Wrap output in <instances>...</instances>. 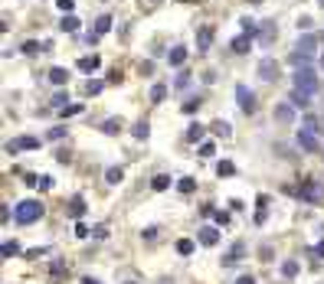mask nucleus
Here are the masks:
<instances>
[{
    "label": "nucleus",
    "instance_id": "1",
    "mask_svg": "<svg viewBox=\"0 0 324 284\" xmlns=\"http://www.w3.org/2000/svg\"><path fill=\"white\" fill-rule=\"evenodd\" d=\"M318 134H321V124H318V118H305V124H301V131H298V147L305 150V154H318V150H321Z\"/></svg>",
    "mask_w": 324,
    "mask_h": 284
},
{
    "label": "nucleus",
    "instance_id": "2",
    "mask_svg": "<svg viewBox=\"0 0 324 284\" xmlns=\"http://www.w3.org/2000/svg\"><path fill=\"white\" fill-rule=\"evenodd\" d=\"M315 53H318V40L311 36V33H305L298 43H295V49H292V56H288V62H295L301 69V65H308L311 59H315Z\"/></svg>",
    "mask_w": 324,
    "mask_h": 284
},
{
    "label": "nucleus",
    "instance_id": "3",
    "mask_svg": "<svg viewBox=\"0 0 324 284\" xmlns=\"http://www.w3.org/2000/svg\"><path fill=\"white\" fill-rule=\"evenodd\" d=\"M40 216H43V203L40 199H23V203H16V209H13L16 226H30V222H36Z\"/></svg>",
    "mask_w": 324,
    "mask_h": 284
},
{
    "label": "nucleus",
    "instance_id": "4",
    "mask_svg": "<svg viewBox=\"0 0 324 284\" xmlns=\"http://www.w3.org/2000/svg\"><path fill=\"white\" fill-rule=\"evenodd\" d=\"M298 199L301 203H311V206H321L324 203V183L321 180H301L298 183Z\"/></svg>",
    "mask_w": 324,
    "mask_h": 284
},
{
    "label": "nucleus",
    "instance_id": "5",
    "mask_svg": "<svg viewBox=\"0 0 324 284\" xmlns=\"http://www.w3.org/2000/svg\"><path fill=\"white\" fill-rule=\"evenodd\" d=\"M292 82H295V88H301V92H308V95L318 92V72L311 69V65H301V69H295Z\"/></svg>",
    "mask_w": 324,
    "mask_h": 284
},
{
    "label": "nucleus",
    "instance_id": "6",
    "mask_svg": "<svg viewBox=\"0 0 324 284\" xmlns=\"http://www.w3.org/2000/svg\"><path fill=\"white\" fill-rule=\"evenodd\" d=\"M3 150H7V154H23V150H40V137H33V134H20V137H10V141L3 144Z\"/></svg>",
    "mask_w": 324,
    "mask_h": 284
},
{
    "label": "nucleus",
    "instance_id": "7",
    "mask_svg": "<svg viewBox=\"0 0 324 284\" xmlns=\"http://www.w3.org/2000/svg\"><path fill=\"white\" fill-rule=\"evenodd\" d=\"M236 102H239V111H245V114H255V108H259V102H255V95L249 92V88L239 82L236 85Z\"/></svg>",
    "mask_w": 324,
    "mask_h": 284
},
{
    "label": "nucleus",
    "instance_id": "8",
    "mask_svg": "<svg viewBox=\"0 0 324 284\" xmlns=\"http://www.w3.org/2000/svg\"><path fill=\"white\" fill-rule=\"evenodd\" d=\"M243 258H245V242L239 238V242H233V245H230V252L223 255V265L230 268V265H239Z\"/></svg>",
    "mask_w": 324,
    "mask_h": 284
},
{
    "label": "nucleus",
    "instance_id": "9",
    "mask_svg": "<svg viewBox=\"0 0 324 284\" xmlns=\"http://www.w3.org/2000/svg\"><path fill=\"white\" fill-rule=\"evenodd\" d=\"M259 79H265V82L278 79V62L272 59V56H265V59L259 62Z\"/></svg>",
    "mask_w": 324,
    "mask_h": 284
},
{
    "label": "nucleus",
    "instance_id": "10",
    "mask_svg": "<svg viewBox=\"0 0 324 284\" xmlns=\"http://www.w3.org/2000/svg\"><path fill=\"white\" fill-rule=\"evenodd\" d=\"M197 242L206 245V248H213V245L220 242V229H216V226H203V229L197 232Z\"/></svg>",
    "mask_w": 324,
    "mask_h": 284
},
{
    "label": "nucleus",
    "instance_id": "11",
    "mask_svg": "<svg viewBox=\"0 0 324 284\" xmlns=\"http://www.w3.org/2000/svg\"><path fill=\"white\" fill-rule=\"evenodd\" d=\"M278 36V26H275V20H265V23L259 26V46H269L272 40Z\"/></svg>",
    "mask_w": 324,
    "mask_h": 284
},
{
    "label": "nucleus",
    "instance_id": "12",
    "mask_svg": "<svg viewBox=\"0 0 324 284\" xmlns=\"http://www.w3.org/2000/svg\"><path fill=\"white\" fill-rule=\"evenodd\" d=\"M66 216H69V219H82V216H85V199H82V196H72L69 206H66Z\"/></svg>",
    "mask_w": 324,
    "mask_h": 284
},
{
    "label": "nucleus",
    "instance_id": "13",
    "mask_svg": "<svg viewBox=\"0 0 324 284\" xmlns=\"http://www.w3.org/2000/svg\"><path fill=\"white\" fill-rule=\"evenodd\" d=\"M210 43H213V26H200V30H197V49H200V53H206Z\"/></svg>",
    "mask_w": 324,
    "mask_h": 284
},
{
    "label": "nucleus",
    "instance_id": "14",
    "mask_svg": "<svg viewBox=\"0 0 324 284\" xmlns=\"http://www.w3.org/2000/svg\"><path fill=\"white\" fill-rule=\"evenodd\" d=\"M249 49H252V36H249V33H243V36H236V40H233V53L245 56Z\"/></svg>",
    "mask_w": 324,
    "mask_h": 284
},
{
    "label": "nucleus",
    "instance_id": "15",
    "mask_svg": "<svg viewBox=\"0 0 324 284\" xmlns=\"http://www.w3.org/2000/svg\"><path fill=\"white\" fill-rule=\"evenodd\" d=\"M288 98H292L295 108H308V105H311V95L301 92V88H292V95H288Z\"/></svg>",
    "mask_w": 324,
    "mask_h": 284
},
{
    "label": "nucleus",
    "instance_id": "16",
    "mask_svg": "<svg viewBox=\"0 0 324 284\" xmlns=\"http://www.w3.org/2000/svg\"><path fill=\"white\" fill-rule=\"evenodd\" d=\"M167 62L170 65H183L187 62V46H174L170 53H167Z\"/></svg>",
    "mask_w": 324,
    "mask_h": 284
},
{
    "label": "nucleus",
    "instance_id": "17",
    "mask_svg": "<svg viewBox=\"0 0 324 284\" xmlns=\"http://www.w3.org/2000/svg\"><path fill=\"white\" fill-rule=\"evenodd\" d=\"M98 131H102V134H121V118H105L102 124H98Z\"/></svg>",
    "mask_w": 324,
    "mask_h": 284
},
{
    "label": "nucleus",
    "instance_id": "18",
    "mask_svg": "<svg viewBox=\"0 0 324 284\" xmlns=\"http://www.w3.org/2000/svg\"><path fill=\"white\" fill-rule=\"evenodd\" d=\"M76 65H79V69L82 72H95V69H98V65H102V59H98V56H82V59H79V62H76Z\"/></svg>",
    "mask_w": 324,
    "mask_h": 284
},
{
    "label": "nucleus",
    "instance_id": "19",
    "mask_svg": "<svg viewBox=\"0 0 324 284\" xmlns=\"http://www.w3.org/2000/svg\"><path fill=\"white\" fill-rule=\"evenodd\" d=\"M49 82H53V85H66V82H69V72H66L63 65H56V69H49Z\"/></svg>",
    "mask_w": 324,
    "mask_h": 284
},
{
    "label": "nucleus",
    "instance_id": "20",
    "mask_svg": "<svg viewBox=\"0 0 324 284\" xmlns=\"http://www.w3.org/2000/svg\"><path fill=\"white\" fill-rule=\"evenodd\" d=\"M275 118L288 124V121L295 118V105H275Z\"/></svg>",
    "mask_w": 324,
    "mask_h": 284
},
{
    "label": "nucleus",
    "instance_id": "21",
    "mask_svg": "<svg viewBox=\"0 0 324 284\" xmlns=\"http://www.w3.org/2000/svg\"><path fill=\"white\" fill-rule=\"evenodd\" d=\"M59 30H63V33H76V30H79V20H76L72 13H66L63 20H59Z\"/></svg>",
    "mask_w": 324,
    "mask_h": 284
},
{
    "label": "nucleus",
    "instance_id": "22",
    "mask_svg": "<svg viewBox=\"0 0 324 284\" xmlns=\"http://www.w3.org/2000/svg\"><path fill=\"white\" fill-rule=\"evenodd\" d=\"M105 180H108L111 186H115V183H121V180H125V170H121V167H108V170H105Z\"/></svg>",
    "mask_w": 324,
    "mask_h": 284
},
{
    "label": "nucleus",
    "instance_id": "23",
    "mask_svg": "<svg viewBox=\"0 0 324 284\" xmlns=\"http://www.w3.org/2000/svg\"><path fill=\"white\" fill-rule=\"evenodd\" d=\"M233 173H236L233 160H220V164H216V176H233Z\"/></svg>",
    "mask_w": 324,
    "mask_h": 284
},
{
    "label": "nucleus",
    "instance_id": "24",
    "mask_svg": "<svg viewBox=\"0 0 324 284\" xmlns=\"http://www.w3.org/2000/svg\"><path fill=\"white\" fill-rule=\"evenodd\" d=\"M108 30H111V16L105 13V16H98V20H95V33H98V36H105Z\"/></svg>",
    "mask_w": 324,
    "mask_h": 284
},
{
    "label": "nucleus",
    "instance_id": "25",
    "mask_svg": "<svg viewBox=\"0 0 324 284\" xmlns=\"http://www.w3.org/2000/svg\"><path fill=\"white\" fill-rule=\"evenodd\" d=\"M164 98H167V85H161V82H158V85L151 88V102H154V105H161Z\"/></svg>",
    "mask_w": 324,
    "mask_h": 284
},
{
    "label": "nucleus",
    "instance_id": "26",
    "mask_svg": "<svg viewBox=\"0 0 324 284\" xmlns=\"http://www.w3.org/2000/svg\"><path fill=\"white\" fill-rule=\"evenodd\" d=\"M151 186L158 189V193H164V189L170 186V176H167V173H158V176H154V180H151Z\"/></svg>",
    "mask_w": 324,
    "mask_h": 284
},
{
    "label": "nucleus",
    "instance_id": "27",
    "mask_svg": "<svg viewBox=\"0 0 324 284\" xmlns=\"http://www.w3.org/2000/svg\"><path fill=\"white\" fill-rule=\"evenodd\" d=\"M49 275H53V278H56V281H59V278H63V275H66V261H63V258H56V261H53V265H49Z\"/></svg>",
    "mask_w": 324,
    "mask_h": 284
},
{
    "label": "nucleus",
    "instance_id": "28",
    "mask_svg": "<svg viewBox=\"0 0 324 284\" xmlns=\"http://www.w3.org/2000/svg\"><path fill=\"white\" fill-rule=\"evenodd\" d=\"M131 134H135L138 141H148V134H151V127H148V121H141V124H135V127H131Z\"/></svg>",
    "mask_w": 324,
    "mask_h": 284
},
{
    "label": "nucleus",
    "instance_id": "29",
    "mask_svg": "<svg viewBox=\"0 0 324 284\" xmlns=\"http://www.w3.org/2000/svg\"><path fill=\"white\" fill-rule=\"evenodd\" d=\"M193 248L197 245L190 242V238H177V255H193Z\"/></svg>",
    "mask_w": 324,
    "mask_h": 284
},
{
    "label": "nucleus",
    "instance_id": "30",
    "mask_svg": "<svg viewBox=\"0 0 324 284\" xmlns=\"http://www.w3.org/2000/svg\"><path fill=\"white\" fill-rule=\"evenodd\" d=\"M282 275H285V278H295V275H298V261H295V258L282 261Z\"/></svg>",
    "mask_w": 324,
    "mask_h": 284
},
{
    "label": "nucleus",
    "instance_id": "31",
    "mask_svg": "<svg viewBox=\"0 0 324 284\" xmlns=\"http://www.w3.org/2000/svg\"><path fill=\"white\" fill-rule=\"evenodd\" d=\"M213 134H216V137H230L233 127L226 124V121H213Z\"/></svg>",
    "mask_w": 324,
    "mask_h": 284
},
{
    "label": "nucleus",
    "instance_id": "32",
    "mask_svg": "<svg viewBox=\"0 0 324 284\" xmlns=\"http://www.w3.org/2000/svg\"><path fill=\"white\" fill-rule=\"evenodd\" d=\"M213 222H216V226H223V229H226V226H230V222H233V216L226 213V209H216V213H213Z\"/></svg>",
    "mask_w": 324,
    "mask_h": 284
},
{
    "label": "nucleus",
    "instance_id": "33",
    "mask_svg": "<svg viewBox=\"0 0 324 284\" xmlns=\"http://www.w3.org/2000/svg\"><path fill=\"white\" fill-rule=\"evenodd\" d=\"M177 189H180V193H193V189H197V180H193V176H183V180H177Z\"/></svg>",
    "mask_w": 324,
    "mask_h": 284
},
{
    "label": "nucleus",
    "instance_id": "34",
    "mask_svg": "<svg viewBox=\"0 0 324 284\" xmlns=\"http://www.w3.org/2000/svg\"><path fill=\"white\" fill-rule=\"evenodd\" d=\"M102 88H105L102 79H88V82H85V95H98Z\"/></svg>",
    "mask_w": 324,
    "mask_h": 284
},
{
    "label": "nucleus",
    "instance_id": "35",
    "mask_svg": "<svg viewBox=\"0 0 324 284\" xmlns=\"http://www.w3.org/2000/svg\"><path fill=\"white\" fill-rule=\"evenodd\" d=\"M3 258H13V255H20V242H3Z\"/></svg>",
    "mask_w": 324,
    "mask_h": 284
},
{
    "label": "nucleus",
    "instance_id": "36",
    "mask_svg": "<svg viewBox=\"0 0 324 284\" xmlns=\"http://www.w3.org/2000/svg\"><path fill=\"white\" fill-rule=\"evenodd\" d=\"M40 49H46V43H36V40H26V43H23V53H26V56L40 53Z\"/></svg>",
    "mask_w": 324,
    "mask_h": 284
},
{
    "label": "nucleus",
    "instance_id": "37",
    "mask_svg": "<svg viewBox=\"0 0 324 284\" xmlns=\"http://www.w3.org/2000/svg\"><path fill=\"white\" fill-rule=\"evenodd\" d=\"M203 137V124H190L187 127V141H200Z\"/></svg>",
    "mask_w": 324,
    "mask_h": 284
},
{
    "label": "nucleus",
    "instance_id": "38",
    "mask_svg": "<svg viewBox=\"0 0 324 284\" xmlns=\"http://www.w3.org/2000/svg\"><path fill=\"white\" fill-rule=\"evenodd\" d=\"M180 111H183V114H193V111H200V98H187Z\"/></svg>",
    "mask_w": 324,
    "mask_h": 284
},
{
    "label": "nucleus",
    "instance_id": "39",
    "mask_svg": "<svg viewBox=\"0 0 324 284\" xmlns=\"http://www.w3.org/2000/svg\"><path fill=\"white\" fill-rule=\"evenodd\" d=\"M243 33L255 36V33H259V23H255V20H243Z\"/></svg>",
    "mask_w": 324,
    "mask_h": 284
},
{
    "label": "nucleus",
    "instance_id": "40",
    "mask_svg": "<svg viewBox=\"0 0 324 284\" xmlns=\"http://www.w3.org/2000/svg\"><path fill=\"white\" fill-rule=\"evenodd\" d=\"M63 134H66V127H63V124H56V127H49V134H46V137H49V141H59Z\"/></svg>",
    "mask_w": 324,
    "mask_h": 284
},
{
    "label": "nucleus",
    "instance_id": "41",
    "mask_svg": "<svg viewBox=\"0 0 324 284\" xmlns=\"http://www.w3.org/2000/svg\"><path fill=\"white\" fill-rule=\"evenodd\" d=\"M213 144H210V141H203V144H200V157H213Z\"/></svg>",
    "mask_w": 324,
    "mask_h": 284
},
{
    "label": "nucleus",
    "instance_id": "42",
    "mask_svg": "<svg viewBox=\"0 0 324 284\" xmlns=\"http://www.w3.org/2000/svg\"><path fill=\"white\" fill-rule=\"evenodd\" d=\"M63 114H66V118H72V114H82V105H66Z\"/></svg>",
    "mask_w": 324,
    "mask_h": 284
},
{
    "label": "nucleus",
    "instance_id": "43",
    "mask_svg": "<svg viewBox=\"0 0 324 284\" xmlns=\"http://www.w3.org/2000/svg\"><path fill=\"white\" fill-rule=\"evenodd\" d=\"M88 232H92V229H88L85 222H76V235H79V238H88Z\"/></svg>",
    "mask_w": 324,
    "mask_h": 284
},
{
    "label": "nucleus",
    "instance_id": "44",
    "mask_svg": "<svg viewBox=\"0 0 324 284\" xmlns=\"http://www.w3.org/2000/svg\"><path fill=\"white\" fill-rule=\"evenodd\" d=\"M56 160H59V164H69V160H72V154H69V150H56Z\"/></svg>",
    "mask_w": 324,
    "mask_h": 284
},
{
    "label": "nucleus",
    "instance_id": "45",
    "mask_svg": "<svg viewBox=\"0 0 324 284\" xmlns=\"http://www.w3.org/2000/svg\"><path fill=\"white\" fill-rule=\"evenodd\" d=\"M53 108H66V92L53 95Z\"/></svg>",
    "mask_w": 324,
    "mask_h": 284
},
{
    "label": "nucleus",
    "instance_id": "46",
    "mask_svg": "<svg viewBox=\"0 0 324 284\" xmlns=\"http://www.w3.org/2000/svg\"><path fill=\"white\" fill-rule=\"evenodd\" d=\"M56 3H59V10H63V13H72V7H76L72 0H56Z\"/></svg>",
    "mask_w": 324,
    "mask_h": 284
},
{
    "label": "nucleus",
    "instance_id": "47",
    "mask_svg": "<svg viewBox=\"0 0 324 284\" xmlns=\"http://www.w3.org/2000/svg\"><path fill=\"white\" fill-rule=\"evenodd\" d=\"M236 284H259V281H255L252 275H239V278H236Z\"/></svg>",
    "mask_w": 324,
    "mask_h": 284
},
{
    "label": "nucleus",
    "instance_id": "48",
    "mask_svg": "<svg viewBox=\"0 0 324 284\" xmlns=\"http://www.w3.org/2000/svg\"><path fill=\"white\" fill-rule=\"evenodd\" d=\"M49 248H30V252H26V258H40V255H46Z\"/></svg>",
    "mask_w": 324,
    "mask_h": 284
},
{
    "label": "nucleus",
    "instance_id": "49",
    "mask_svg": "<svg viewBox=\"0 0 324 284\" xmlns=\"http://www.w3.org/2000/svg\"><path fill=\"white\" fill-rule=\"evenodd\" d=\"M187 82H190V75H187V72H180V75H177V82H174V85H177V88H183V85H187Z\"/></svg>",
    "mask_w": 324,
    "mask_h": 284
},
{
    "label": "nucleus",
    "instance_id": "50",
    "mask_svg": "<svg viewBox=\"0 0 324 284\" xmlns=\"http://www.w3.org/2000/svg\"><path fill=\"white\" fill-rule=\"evenodd\" d=\"M40 189H53V176H40Z\"/></svg>",
    "mask_w": 324,
    "mask_h": 284
},
{
    "label": "nucleus",
    "instance_id": "51",
    "mask_svg": "<svg viewBox=\"0 0 324 284\" xmlns=\"http://www.w3.org/2000/svg\"><path fill=\"white\" fill-rule=\"evenodd\" d=\"M311 26V16H298V30H308Z\"/></svg>",
    "mask_w": 324,
    "mask_h": 284
},
{
    "label": "nucleus",
    "instance_id": "52",
    "mask_svg": "<svg viewBox=\"0 0 324 284\" xmlns=\"http://www.w3.org/2000/svg\"><path fill=\"white\" fill-rule=\"evenodd\" d=\"M23 183H26V186H40V176H33V173H26V180H23Z\"/></svg>",
    "mask_w": 324,
    "mask_h": 284
},
{
    "label": "nucleus",
    "instance_id": "53",
    "mask_svg": "<svg viewBox=\"0 0 324 284\" xmlns=\"http://www.w3.org/2000/svg\"><path fill=\"white\" fill-rule=\"evenodd\" d=\"M92 232H95V238H105V235H108V229H105V226H95Z\"/></svg>",
    "mask_w": 324,
    "mask_h": 284
},
{
    "label": "nucleus",
    "instance_id": "54",
    "mask_svg": "<svg viewBox=\"0 0 324 284\" xmlns=\"http://www.w3.org/2000/svg\"><path fill=\"white\" fill-rule=\"evenodd\" d=\"M154 72V62H141V75H151Z\"/></svg>",
    "mask_w": 324,
    "mask_h": 284
},
{
    "label": "nucleus",
    "instance_id": "55",
    "mask_svg": "<svg viewBox=\"0 0 324 284\" xmlns=\"http://www.w3.org/2000/svg\"><path fill=\"white\" fill-rule=\"evenodd\" d=\"M315 255H318V258H324V242H318V245H315Z\"/></svg>",
    "mask_w": 324,
    "mask_h": 284
},
{
    "label": "nucleus",
    "instance_id": "56",
    "mask_svg": "<svg viewBox=\"0 0 324 284\" xmlns=\"http://www.w3.org/2000/svg\"><path fill=\"white\" fill-rule=\"evenodd\" d=\"M82 284H102V281H95V278H82Z\"/></svg>",
    "mask_w": 324,
    "mask_h": 284
},
{
    "label": "nucleus",
    "instance_id": "57",
    "mask_svg": "<svg viewBox=\"0 0 324 284\" xmlns=\"http://www.w3.org/2000/svg\"><path fill=\"white\" fill-rule=\"evenodd\" d=\"M321 69H324V53H321Z\"/></svg>",
    "mask_w": 324,
    "mask_h": 284
},
{
    "label": "nucleus",
    "instance_id": "58",
    "mask_svg": "<svg viewBox=\"0 0 324 284\" xmlns=\"http://www.w3.org/2000/svg\"><path fill=\"white\" fill-rule=\"evenodd\" d=\"M249 3H262V0H249Z\"/></svg>",
    "mask_w": 324,
    "mask_h": 284
},
{
    "label": "nucleus",
    "instance_id": "59",
    "mask_svg": "<svg viewBox=\"0 0 324 284\" xmlns=\"http://www.w3.org/2000/svg\"><path fill=\"white\" fill-rule=\"evenodd\" d=\"M125 284H138V281H125Z\"/></svg>",
    "mask_w": 324,
    "mask_h": 284
},
{
    "label": "nucleus",
    "instance_id": "60",
    "mask_svg": "<svg viewBox=\"0 0 324 284\" xmlns=\"http://www.w3.org/2000/svg\"><path fill=\"white\" fill-rule=\"evenodd\" d=\"M151 3H158V0H151Z\"/></svg>",
    "mask_w": 324,
    "mask_h": 284
},
{
    "label": "nucleus",
    "instance_id": "61",
    "mask_svg": "<svg viewBox=\"0 0 324 284\" xmlns=\"http://www.w3.org/2000/svg\"><path fill=\"white\" fill-rule=\"evenodd\" d=\"M183 3H190V0H183Z\"/></svg>",
    "mask_w": 324,
    "mask_h": 284
}]
</instances>
